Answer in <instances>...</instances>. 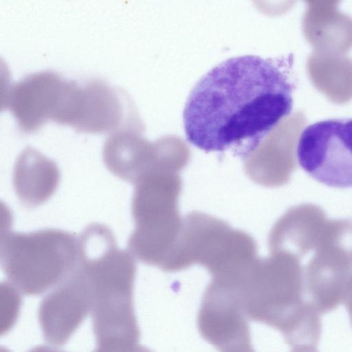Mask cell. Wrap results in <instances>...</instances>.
<instances>
[{
    "instance_id": "1",
    "label": "cell",
    "mask_w": 352,
    "mask_h": 352,
    "mask_svg": "<svg viewBox=\"0 0 352 352\" xmlns=\"http://www.w3.org/2000/svg\"><path fill=\"white\" fill-rule=\"evenodd\" d=\"M295 88L288 69L272 59H227L192 89L183 112L186 138L207 153L245 159L290 114Z\"/></svg>"
},
{
    "instance_id": "2",
    "label": "cell",
    "mask_w": 352,
    "mask_h": 352,
    "mask_svg": "<svg viewBox=\"0 0 352 352\" xmlns=\"http://www.w3.org/2000/svg\"><path fill=\"white\" fill-rule=\"evenodd\" d=\"M78 262L91 288L96 350L137 351L140 332L133 309L136 265L132 254L116 246L104 224L89 225L78 237Z\"/></svg>"
},
{
    "instance_id": "3",
    "label": "cell",
    "mask_w": 352,
    "mask_h": 352,
    "mask_svg": "<svg viewBox=\"0 0 352 352\" xmlns=\"http://www.w3.org/2000/svg\"><path fill=\"white\" fill-rule=\"evenodd\" d=\"M258 258L238 283L248 318L279 330L291 347L308 344L321 333L320 314L305 299L300 259L285 252Z\"/></svg>"
},
{
    "instance_id": "4",
    "label": "cell",
    "mask_w": 352,
    "mask_h": 352,
    "mask_svg": "<svg viewBox=\"0 0 352 352\" xmlns=\"http://www.w3.org/2000/svg\"><path fill=\"white\" fill-rule=\"evenodd\" d=\"M78 261V238L64 230L11 231L1 236L2 270L11 285L24 295H39L52 289L74 269Z\"/></svg>"
},
{
    "instance_id": "5",
    "label": "cell",
    "mask_w": 352,
    "mask_h": 352,
    "mask_svg": "<svg viewBox=\"0 0 352 352\" xmlns=\"http://www.w3.org/2000/svg\"><path fill=\"white\" fill-rule=\"evenodd\" d=\"M258 258L254 239L248 233L208 214L192 212L183 227L167 272L199 264L212 278L236 275Z\"/></svg>"
},
{
    "instance_id": "6",
    "label": "cell",
    "mask_w": 352,
    "mask_h": 352,
    "mask_svg": "<svg viewBox=\"0 0 352 352\" xmlns=\"http://www.w3.org/2000/svg\"><path fill=\"white\" fill-rule=\"evenodd\" d=\"M135 184L131 208L135 228L129 250L138 261L164 271L183 227L177 195L164 189L151 173Z\"/></svg>"
},
{
    "instance_id": "7",
    "label": "cell",
    "mask_w": 352,
    "mask_h": 352,
    "mask_svg": "<svg viewBox=\"0 0 352 352\" xmlns=\"http://www.w3.org/2000/svg\"><path fill=\"white\" fill-rule=\"evenodd\" d=\"M304 267L305 299L320 315L342 301L352 274V220H328Z\"/></svg>"
},
{
    "instance_id": "8",
    "label": "cell",
    "mask_w": 352,
    "mask_h": 352,
    "mask_svg": "<svg viewBox=\"0 0 352 352\" xmlns=\"http://www.w3.org/2000/svg\"><path fill=\"white\" fill-rule=\"evenodd\" d=\"M129 100L120 89L97 79L68 80L56 123L86 133L137 129Z\"/></svg>"
},
{
    "instance_id": "9",
    "label": "cell",
    "mask_w": 352,
    "mask_h": 352,
    "mask_svg": "<svg viewBox=\"0 0 352 352\" xmlns=\"http://www.w3.org/2000/svg\"><path fill=\"white\" fill-rule=\"evenodd\" d=\"M298 164L313 179L333 188L352 187V118L307 126L296 148Z\"/></svg>"
},
{
    "instance_id": "10",
    "label": "cell",
    "mask_w": 352,
    "mask_h": 352,
    "mask_svg": "<svg viewBox=\"0 0 352 352\" xmlns=\"http://www.w3.org/2000/svg\"><path fill=\"white\" fill-rule=\"evenodd\" d=\"M247 318L236 280L212 278L198 313L201 337L221 351H252Z\"/></svg>"
},
{
    "instance_id": "11",
    "label": "cell",
    "mask_w": 352,
    "mask_h": 352,
    "mask_svg": "<svg viewBox=\"0 0 352 352\" xmlns=\"http://www.w3.org/2000/svg\"><path fill=\"white\" fill-rule=\"evenodd\" d=\"M91 309V293L87 274L78 261L74 269L41 300L38 311L45 341L64 345Z\"/></svg>"
},
{
    "instance_id": "12",
    "label": "cell",
    "mask_w": 352,
    "mask_h": 352,
    "mask_svg": "<svg viewBox=\"0 0 352 352\" xmlns=\"http://www.w3.org/2000/svg\"><path fill=\"white\" fill-rule=\"evenodd\" d=\"M65 80L56 72L44 71L30 74L7 89L5 107L22 131L35 133L54 120Z\"/></svg>"
},
{
    "instance_id": "13",
    "label": "cell",
    "mask_w": 352,
    "mask_h": 352,
    "mask_svg": "<svg viewBox=\"0 0 352 352\" xmlns=\"http://www.w3.org/2000/svg\"><path fill=\"white\" fill-rule=\"evenodd\" d=\"M328 219L311 204L289 208L273 226L268 239L270 252H285L301 259L314 250Z\"/></svg>"
},
{
    "instance_id": "14",
    "label": "cell",
    "mask_w": 352,
    "mask_h": 352,
    "mask_svg": "<svg viewBox=\"0 0 352 352\" xmlns=\"http://www.w3.org/2000/svg\"><path fill=\"white\" fill-rule=\"evenodd\" d=\"M60 174L56 163L32 147L19 155L13 170V185L20 201L34 208L54 193Z\"/></svg>"
},
{
    "instance_id": "15",
    "label": "cell",
    "mask_w": 352,
    "mask_h": 352,
    "mask_svg": "<svg viewBox=\"0 0 352 352\" xmlns=\"http://www.w3.org/2000/svg\"><path fill=\"white\" fill-rule=\"evenodd\" d=\"M302 30L316 52L341 54L352 49V17L337 7L308 6Z\"/></svg>"
},
{
    "instance_id": "16",
    "label": "cell",
    "mask_w": 352,
    "mask_h": 352,
    "mask_svg": "<svg viewBox=\"0 0 352 352\" xmlns=\"http://www.w3.org/2000/svg\"><path fill=\"white\" fill-rule=\"evenodd\" d=\"M149 146L136 129L115 131L104 144L103 162L113 175L135 184L151 166Z\"/></svg>"
},
{
    "instance_id": "17",
    "label": "cell",
    "mask_w": 352,
    "mask_h": 352,
    "mask_svg": "<svg viewBox=\"0 0 352 352\" xmlns=\"http://www.w3.org/2000/svg\"><path fill=\"white\" fill-rule=\"evenodd\" d=\"M308 74L317 86H352V58L320 52L307 58Z\"/></svg>"
},
{
    "instance_id": "18",
    "label": "cell",
    "mask_w": 352,
    "mask_h": 352,
    "mask_svg": "<svg viewBox=\"0 0 352 352\" xmlns=\"http://www.w3.org/2000/svg\"><path fill=\"white\" fill-rule=\"evenodd\" d=\"M297 0H252L255 7L265 15L275 16L286 14Z\"/></svg>"
},
{
    "instance_id": "19",
    "label": "cell",
    "mask_w": 352,
    "mask_h": 352,
    "mask_svg": "<svg viewBox=\"0 0 352 352\" xmlns=\"http://www.w3.org/2000/svg\"><path fill=\"white\" fill-rule=\"evenodd\" d=\"M343 300L349 313L352 325V274L346 283Z\"/></svg>"
},
{
    "instance_id": "20",
    "label": "cell",
    "mask_w": 352,
    "mask_h": 352,
    "mask_svg": "<svg viewBox=\"0 0 352 352\" xmlns=\"http://www.w3.org/2000/svg\"><path fill=\"white\" fill-rule=\"evenodd\" d=\"M309 6L337 7L342 0H304Z\"/></svg>"
}]
</instances>
